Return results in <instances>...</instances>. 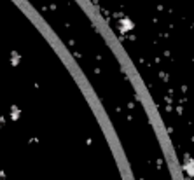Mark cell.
<instances>
[{
	"instance_id": "cell-1",
	"label": "cell",
	"mask_w": 194,
	"mask_h": 180,
	"mask_svg": "<svg viewBox=\"0 0 194 180\" xmlns=\"http://www.w3.org/2000/svg\"><path fill=\"white\" fill-rule=\"evenodd\" d=\"M2 178H4V173H2V171H0V180H2Z\"/></svg>"
},
{
	"instance_id": "cell-2",
	"label": "cell",
	"mask_w": 194,
	"mask_h": 180,
	"mask_svg": "<svg viewBox=\"0 0 194 180\" xmlns=\"http://www.w3.org/2000/svg\"><path fill=\"white\" fill-rule=\"evenodd\" d=\"M2 122H4V119H2V117H0V124H2Z\"/></svg>"
}]
</instances>
